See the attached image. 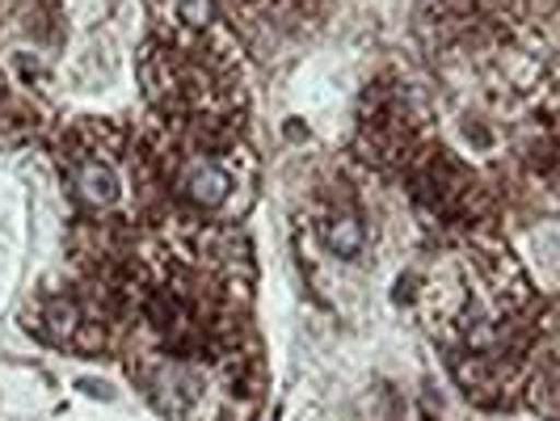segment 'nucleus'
<instances>
[{
	"label": "nucleus",
	"instance_id": "nucleus-1",
	"mask_svg": "<svg viewBox=\"0 0 560 421\" xmlns=\"http://www.w3.org/2000/svg\"><path fill=\"white\" fill-rule=\"evenodd\" d=\"M232 190V177H228L220 165H211V161H195V165L186 168V195L202 202V207H220Z\"/></svg>",
	"mask_w": 560,
	"mask_h": 421
},
{
	"label": "nucleus",
	"instance_id": "nucleus-2",
	"mask_svg": "<svg viewBox=\"0 0 560 421\" xmlns=\"http://www.w3.org/2000/svg\"><path fill=\"white\" fill-rule=\"evenodd\" d=\"M81 195L93 202V207H114L118 202V182H114L110 168L89 165L81 168Z\"/></svg>",
	"mask_w": 560,
	"mask_h": 421
},
{
	"label": "nucleus",
	"instance_id": "nucleus-3",
	"mask_svg": "<svg viewBox=\"0 0 560 421\" xmlns=\"http://www.w3.org/2000/svg\"><path fill=\"white\" fill-rule=\"evenodd\" d=\"M325 236H329L334 253H354L359 245H363V227H359V220H334V224L325 227Z\"/></svg>",
	"mask_w": 560,
	"mask_h": 421
}]
</instances>
